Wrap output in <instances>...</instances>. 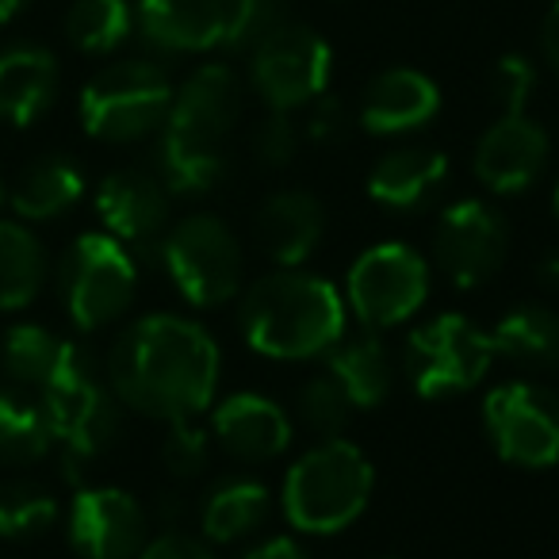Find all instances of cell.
I'll return each instance as SVG.
<instances>
[{"label":"cell","instance_id":"cell-1","mask_svg":"<svg viewBox=\"0 0 559 559\" xmlns=\"http://www.w3.org/2000/svg\"><path fill=\"white\" fill-rule=\"evenodd\" d=\"M223 357L207 330L185 314H142L119 330L104 380L123 411L150 421L200 418L215 406Z\"/></svg>","mask_w":559,"mask_h":559},{"label":"cell","instance_id":"cell-2","mask_svg":"<svg viewBox=\"0 0 559 559\" xmlns=\"http://www.w3.org/2000/svg\"><path fill=\"white\" fill-rule=\"evenodd\" d=\"M238 330L257 357L311 360L345 334V296L326 276L276 269L241 292Z\"/></svg>","mask_w":559,"mask_h":559},{"label":"cell","instance_id":"cell-3","mask_svg":"<svg viewBox=\"0 0 559 559\" xmlns=\"http://www.w3.org/2000/svg\"><path fill=\"white\" fill-rule=\"evenodd\" d=\"M376 467L345 437H326L307 449L284 475L280 506L292 528L311 536H334L368 510Z\"/></svg>","mask_w":559,"mask_h":559},{"label":"cell","instance_id":"cell-4","mask_svg":"<svg viewBox=\"0 0 559 559\" xmlns=\"http://www.w3.org/2000/svg\"><path fill=\"white\" fill-rule=\"evenodd\" d=\"M173 78L162 62L150 58H123L104 66L85 81L78 96V116L88 139L108 146H131L157 134L173 108Z\"/></svg>","mask_w":559,"mask_h":559},{"label":"cell","instance_id":"cell-5","mask_svg":"<svg viewBox=\"0 0 559 559\" xmlns=\"http://www.w3.org/2000/svg\"><path fill=\"white\" fill-rule=\"evenodd\" d=\"M55 284L66 319L81 334H96L131 311L139 296V261L111 234L88 230L78 234L58 257Z\"/></svg>","mask_w":559,"mask_h":559},{"label":"cell","instance_id":"cell-6","mask_svg":"<svg viewBox=\"0 0 559 559\" xmlns=\"http://www.w3.org/2000/svg\"><path fill=\"white\" fill-rule=\"evenodd\" d=\"M165 276L185 304L211 311L246 288V249L238 234L211 211H195L173 223L157 246Z\"/></svg>","mask_w":559,"mask_h":559},{"label":"cell","instance_id":"cell-7","mask_svg":"<svg viewBox=\"0 0 559 559\" xmlns=\"http://www.w3.org/2000/svg\"><path fill=\"white\" fill-rule=\"evenodd\" d=\"M406 376L421 399H456L467 395L487 380L490 365L498 360L490 330L475 326L467 314L444 311L437 319L421 322L406 337Z\"/></svg>","mask_w":559,"mask_h":559},{"label":"cell","instance_id":"cell-8","mask_svg":"<svg viewBox=\"0 0 559 559\" xmlns=\"http://www.w3.org/2000/svg\"><path fill=\"white\" fill-rule=\"evenodd\" d=\"M39 399L47 406L55 449L62 452V467L70 479H78L85 467L108 456L111 444L123 433V403L108 388L96 360L73 368L62 383H55Z\"/></svg>","mask_w":559,"mask_h":559},{"label":"cell","instance_id":"cell-9","mask_svg":"<svg viewBox=\"0 0 559 559\" xmlns=\"http://www.w3.org/2000/svg\"><path fill=\"white\" fill-rule=\"evenodd\" d=\"M433 272L406 241H376L345 272V299L365 330H391L426 307Z\"/></svg>","mask_w":559,"mask_h":559},{"label":"cell","instance_id":"cell-10","mask_svg":"<svg viewBox=\"0 0 559 559\" xmlns=\"http://www.w3.org/2000/svg\"><path fill=\"white\" fill-rule=\"evenodd\" d=\"M334 50L314 27L284 20L249 55V88L272 111H299L330 88Z\"/></svg>","mask_w":559,"mask_h":559},{"label":"cell","instance_id":"cell-11","mask_svg":"<svg viewBox=\"0 0 559 559\" xmlns=\"http://www.w3.org/2000/svg\"><path fill=\"white\" fill-rule=\"evenodd\" d=\"M483 433L498 460L544 472L559 464V395L533 380L498 383L483 399Z\"/></svg>","mask_w":559,"mask_h":559},{"label":"cell","instance_id":"cell-12","mask_svg":"<svg viewBox=\"0 0 559 559\" xmlns=\"http://www.w3.org/2000/svg\"><path fill=\"white\" fill-rule=\"evenodd\" d=\"M506 253H510V226L495 203L464 195L437 215L433 257L441 276L456 292L483 288L487 280H495L506 264Z\"/></svg>","mask_w":559,"mask_h":559},{"label":"cell","instance_id":"cell-13","mask_svg":"<svg viewBox=\"0 0 559 559\" xmlns=\"http://www.w3.org/2000/svg\"><path fill=\"white\" fill-rule=\"evenodd\" d=\"M66 540L78 559H134L150 540V513L123 487H78L66 510Z\"/></svg>","mask_w":559,"mask_h":559},{"label":"cell","instance_id":"cell-14","mask_svg":"<svg viewBox=\"0 0 559 559\" xmlns=\"http://www.w3.org/2000/svg\"><path fill=\"white\" fill-rule=\"evenodd\" d=\"M96 218L104 234L123 241L131 253H157L173 218V195L150 169H116L96 185Z\"/></svg>","mask_w":559,"mask_h":559},{"label":"cell","instance_id":"cell-15","mask_svg":"<svg viewBox=\"0 0 559 559\" xmlns=\"http://www.w3.org/2000/svg\"><path fill=\"white\" fill-rule=\"evenodd\" d=\"M551 157V139L536 119L528 116H498L479 134L472 154V169L487 192L518 195L540 180Z\"/></svg>","mask_w":559,"mask_h":559},{"label":"cell","instance_id":"cell-16","mask_svg":"<svg viewBox=\"0 0 559 559\" xmlns=\"http://www.w3.org/2000/svg\"><path fill=\"white\" fill-rule=\"evenodd\" d=\"M211 441L238 464H269L292 449V418L276 399L234 391L211 411Z\"/></svg>","mask_w":559,"mask_h":559},{"label":"cell","instance_id":"cell-17","mask_svg":"<svg viewBox=\"0 0 559 559\" xmlns=\"http://www.w3.org/2000/svg\"><path fill=\"white\" fill-rule=\"evenodd\" d=\"M246 108V85L226 62H207L192 70L173 93V108L165 127L177 134L223 146L226 134L238 127Z\"/></svg>","mask_w":559,"mask_h":559},{"label":"cell","instance_id":"cell-18","mask_svg":"<svg viewBox=\"0 0 559 559\" xmlns=\"http://www.w3.org/2000/svg\"><path fill=\"white\" fill-rule=\"evenodd\" d=\"M441 116V88L429 73L411 66H391L365 85L357 119L376 139H399L429 127Z\"/></svg>","mask_w":559,"mask_h":559},{"label":"cell","instance_id":"cell-19","mask_svg":"<svg viewBox=\"0 0 559 559\" xmlns=\"http://www.w3.org/2000/svg\"><path fill=\"white\" fill-rule=\"evenodd\" d=\"M326 234V207L307 188H280L253 211V246L276 269H299L311 261Z\"/></svg>","mask_w":559,"mask_h":559},{"label":"cell","instance_id":"cell-20","mask_svg":"<svg viewBox=\"0 0 559 559\" xmlns=\"http://www.w3.org/2000/svg\"><path fill=\"white\" fill-rule=\"evenodd\" d=\"M85 360H93L85 345L70 342L50 326H39V322H16L0 337V368L9 383L32 391V395H47Z\"/></svg>","mask_w":559,"mask_h":559},{"label":"cell","instance_id":"cell-21","mask_svg":"<svg viewBox=\"0 0 559 559\" xmlns=\"http://www.w3.org/2000/svg\"><path fill=\"white\" fill-rule=\"evenodd\" d=\"M444 180H449V157L437 146L426 142H411V146H395L383 157H376L368 169V200L380 203L399 215L421 211L441 195Z\"/></svg>","mask_w":559,"mask_h":559},{"label":"cell","instance_id":"cell-22","mask_svg":"<svg viewBox=\"0 0 559 559\" xmlns=\"http://www.w3.org/2000/svg\"><path fill=\"white\" fill-rule=\"evenodd\" d=\"M134 32L157 55H207L223 39L218 0H139Z\"/></svg>","mask_w":559,"mask_h":559},{"label":"cell","instance_id":"cell-23","mask_svg":"<svg viewBox=\"0 0 559 559\" xmlns=\"http://www.w3.org/2000/svg\"><path fill=\"white\" fill-rule=\"evenodd\" d=\"M62 66L39 43H16L0 50V123L35 127L58 100Z\"/></svg>","mask_w":559,"mask_h":559},{"label":"cell","instance_id":"cell-24","mask_svg":"<svg viewBox=\"0 0 559 559\" xmlns=\"http://www.w3.org/2000/svg\"><path fill=\"white\" fill-rule=\"evenodd\" d=\"M88 192L85 169L70 154H43L16 173L9 188V207L20 223H55L70 215Z\"/></svg>","mask_w":559,"mask_h":559},{"label":"cell","instance_id":"cell-25","mask_svg":"<svg viewBox=\"0 0 559 559\" xmlns=\"http://www.w3.org/2000/svg\"><path fill=\"white\" fill-rule=\"evenodd\" d=\"M322 357H326V372L349 395L353 411H376L380 403H388L395 388V360L376 330L342 334Z\"/></svg>","mask_w":559,"mask_h":559},{"label":"cell","instance_id":"cell-26","mask_svg":"<svg viewBox=\"0 0 559 559\" xmlns=\"http://www.w3.org/2000/svg\"><path fill=\"white\" fill-rule=\"evenodd\" d=\"M50 280V253L43 238L20 218H0V314H20L43 296Z\"/></svg>","mask_w":559,"mask_h":559},{"label":"cell","instance_id":"cell-27","mask_svg":"<svg viewBox=\"0 0 559 559\" xmlns=\"http://www.w3.org/2000/svg\"><path fill=\"white\" fill-rule=\"evenodd\" d=\"M272 513V495L264 483L234 475L207 490L200 502V533L207 544H238L264 528Z\"/></svg>","mask_w":559,"mask_h":559},{"label":"cell","instance_id":"cell-28","mask_svg":"<svg viewBox=\"0 0 559 559\" xmlns=\"http://www.w3.org/2000/svg\"><path fill=\"white\" fill-rule=\"evenodd\" d=\"M226 150L215 142H200L177 134L169 127L157 131L154 146V173L162 177V185L169 188V195H207L226 180Z\"/></svg>","mask_w":559,"mask_h":559},{"label":"cell","instance_id":"cell-29","mask_svg":"<svg viewBox=\"0 0 559 559\" xmlns=\"http://www.w3.org/2000/svg\"><path fill=\"white\" fill-rule=\"evenodd\" d=\"M495 353L533 372L559 368V314L544 304H518L490 330Z\"/></svg>","mask_w":559,"mask_h":559},{"label":"cell","instance_id":"cell-30","mask_svg":"<svg viewBox=\"0 0 559 559\" xmlns=\"http://www.w3.org/2000/svg\"><path fill=\"white\" fill-rule=\"evenodd\" d=\"M50 449H55V433H50L43 399L16 383H4L0 388V464L32 467L47 460Z\"/></svg>","mask_w":559,"mask_h":559},{"label":"cell","instance_id":"cell-31","mask_svg":"<svg viewBox=\"0 0 559 559\" xmlns=\"http://www.w3.org/2000/svg\"><path fill=\"white\" fill-rule=\"evenodd\" d=\"M134 35L131 0H73L66 12V39L88 58L116 55Z\"/></svg>","mask_w":559,"mask_h":559},{"label":"cell","instance_id":"cell-32","mask_svg":"<svg viewBox=\"0 0 559 559\" xmlns=\"http://www.w3.org/2000/svg\"><path fill=\"white\" fill-rule=\"evenodd\" d=\"M58 518H62V510H58V498L50 487L35 479L0 483V540H39L58 525Z\"/></svg>","mask_w":559,"mask_h":559},{"label":"cell","instance_id":"cell-33","mask_svg":"<svg viewBox=\"0 0 559 559\" xmlns=\"http://www.w3.org/2000/svg\"><path fill=\"white\" fill-rule=\"evenodd\" d=\"M223 4V39L218 50L226 55H253L257 43L284 24L280 0H218Z\"/></svg>","mask_w":559,"mask_h":559},{"label":"cell","instance_id":"cell-34","mask_svg":"<svg viewBox=\"0 0 559 559\" xmlns=\"http://www.w3.org/2000/svg\"><path fill=\"white\" fill-rule=\"evenodd\" d=\"M296 414L314 437H342V429L349 426V414H353V403L337 380L330 372L322 376H311V380L299 388L296 395Z\"/></svg>","mask_w":559,"mask_h":559},{"label":"cell","instance_id":"cell-35","mask_svg":"<svg viewBox=\"0 0 559 559\" xmlns=\"http://www.w3.org/2000/svg\"><path fill=\"white\" fill-rule=\"evenodd\" d=\"M299 142H304V131L292 119V111H264L261 119L249 131V154H253L257 165L264 169H288L299 154Z\"/></svg>","mask_w":559,"mask_h":559},{"label":"cell","instance_id":"cell-36","mask_svg":"<svg viewBox=\"0 0 559 559\" xmlns=\"http://www.w3.org/2000/svg\"><path fill=\"white\" fill-rule=\"evenodd\" d=\"M162 464L173 479H195L211 464V433L195 426V418L169 421L162 441Z\"/></svg>","mask_w":559,"mask_h":559},{"label":"cell","instance_id":"cell-37","mask_svg":"<svg viewBox=\"0 0 559 559\" xmlns=\"http://www.w3.org/2000/svg\"><path fill=\"white\" fill-rule=\"evenodd\" d=\"M536 85H540V73H536V62L528 55H502L490 70V100L498 104L502 116H525L528 100L536 96Z\"/></svg>","mask_w":559,"mask_h":559},{"label":"cell","instance_id":"cell-38","mask_svg":"<svg viewBox=\"0 0 559 559\" xmlns=\"http://www.w3.org/2000/svg\"><path fill=\"white\" fill-rule=\"evenodd\" d=\"M304 139L314 142V146H334V142L345 139V131H349V111H345V104L337 100V96L322 93L319 100L307 104V119H304Z\"/></svg>","mask_w":559,"mask_h":559},{"label":"cell","instance_id":"cell-39","mask_svg":"<svg viewBox=\"0 0 559 559\" xmlns=\"http://www.w3.org/2000/svg\"><path fill=\"white\" fill-rule=\"evenodd\" d=\"M134 559H215L211 544L203 536H188L180 528H165V533L150 536Z\"/></svg>","mask_w":559,"mask_h":559},{"label":"cell","instance_id":"cell-40","mask_svg":"<svg viewBox=\"0 0 559 559\" xmlns=\"http://www.w3.org/2000/svg\"><path fill=\"white\" fill-rule=\"evenodd\" d=\"M241 559H311V551L296 536H269V540L253 544Z\"/></svg>","mask_w":559,"mask_h":559},{"label":"cell","instance_id":"cell-41","mask_svg":"<svg viewBox=\"0 0 559 559\" xmlns=\"http://www.w3.org/2000/svg\"><path fill=\"white\" fill-rule=\"evenodd\" d=\"M540 58L551 73L559 78V0H551V9L544 12L540 24Z\"/></svg>","mask_w":559,"mask_h":559},{"label":"cell","instance_id":"cell-42","mask_svg":"<svg viewBox=\"0 0 559 559\" xmlns=\"http://www.w3.org/2000/svg\"><path fill=\"white\" fill-rule=\"evenodd\" d=\"M536 272H540L544 288L559 292V249H556V253H548V257H544V261H540V269H536Z\"/></svg>","mask_w":559,"mask_h":559},{"label":"cell","instance_id":"cell-43","mask_svg":"<svg viewBox=\"0 0 559 559\" xmlns=\"http://www.w3.org/2000/svg\"><path fill=\"white\" fill-rule=\"evenodd\" d=\"M32 0H0V24H12L16 16H24Z\"/></svg>","mask_w":559,"mask_h":559},{"label":"cell","instance_id":"cell-44","mask_svg":"<svg viewBox=\"0 0 559 559\" xmlns=\"http://www.w3.org/2000/svg\"><path fill=\"white\" fill-rule=\"evenodd\" d=\"M551 218H556V226H559V177H556V188H551Z\"/></svg>","mask_w":559,"mask_h":559},{"label":"cell","instance_id":"cell-45","mask_svg":"<svg viewBox=\"0 0 559 559\" xmlns=\"http://www.w3.org/2000/svg\"><path fill=\"white\" fill-rule=\"evenodd\" d=\"M9 203V188H4V180H0V207Z\"/></svg>","mask_w":559,"mask_h":559},{"label":"cell","instance_id":"cell-46","mask_svg":"<svg viewBox=\"0 0 559 559\" xmlns=\"http://www.w3.org/2000/svg\"><path fill=\"white\" fill-rule=\"evenodd\" d=\"M556 134H559V123H556Z\"/></svg>","mask_w":559,"mask_h":559},{"label":"cell","instance_id":"cell-47","mask_svg":"<svg viewBox=\"0 0 559 559\" xmlns=\"http://www.w3.org/2000/svg\"><path fill=\"white\" fill-rule=\"evenodd\" d=\"M388 559H395V556H388Z\"/></svg>","mask_w":559,"mask_h":559}]
</instances>
